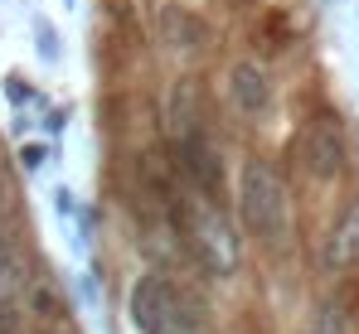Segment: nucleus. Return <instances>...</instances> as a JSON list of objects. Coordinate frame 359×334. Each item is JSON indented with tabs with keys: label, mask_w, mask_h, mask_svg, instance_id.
Returning <instances> with one entry per match:
<instances>
[{
	"label": "nucleus",
	"mask_w": 359,
	"mask_h": 334,
	"mask_svg": "<svg viewBox=\"0 0 359 334\" xmlns=\"http://www.w3.org/2000/svg\"><path fill=\"white\" fill-rule=\"evenodd\" d=\"M238 214L248 223V232L262 237V242H277L287 232V184H282L277 169L267 165V160H257V155L238 174Z\"/></svg>",
	"instance_id": "f257e3e1"
},
{
	"label": "nucleus",
	"mask_w": 359,
	"mask_h": 334,
	"mask_svg": "<svg viewBox=\"0 0 359 334\" xmlns=\"http://www.w3.org/2000/svg\"><path fill=\"white\" fill-rule=\"evenodd\" d=\"M189 247H194V257H199V267L209 272V277L229 281L238 272L243 252H238V232H233V223L229 214L209 199V194H199V199H189Z\"/></svg>",
	"instance_id": "f03ea898"
},
{
	"label": "nucleus",
	"mask_w": 359,
	"mask_h": 334,
	"mask_svg": "<svg viewBox=\"0 0 359 334\" xmlns=\"http://www.w3.org/2000/svg\"><path fill=\"white\" fill-rule=\"evenodd\" d=\"M131 320L141 334H194L189 310L165 277H141L131 286Z\"/></svg>",
	"instance_id": "7ed1b4c3"
},
{
	"label": "nucleus",
	"mask_w": 359,
	"mask_h": 334,
	"mask_svg": "<svg viewBox=\"0 0 359 334\" xmlns=\"http://www.w3.org/2000/svg\"><path fill=\"white\" fill-rule=\"evenodd\" d=\"M297 146H301L306 174H316V179H340V174H345L350 151H345V131H340L335 116H311V121L301 126Z\"/></svg>",
	"instance_id": "20e7f679"
},
{
	"label": "nucleus",
	"mask_w": 359,
	"mask_h": 334,
	"mask_svg": "<svg viewBox=\"0 0 359 334\" xmlns=\"http://www.w3.org/2000/svg\"><path fill=\"white\" fill-rule=\"evenodd\" d=\"M229 92H233V102H238L243 116H262V111L272 107V83H267V73H262L257 63H233Z\"/></svg>",
	"instance_id": "39448f33"
},
{
	"label": "nucleus",
	"mask_w": 359,
	"mask_h": 334,
	"mask_svg": "<svg viewBox=\"0 0 359 334\" xmlns=\"http://www.w3.org/2000/svg\"><path fill=\"white\" fill-rule=\"evenodd\" d=\"M325 267H335V272L359 267V199L345 204V214L335 218L330 237H325Z\"/></svg>",
	"instance_id": "423d86ee"
},
{
	"label": "nucleus",
	"mask_w": 359,
	"mask_h": 334,
	"mask_svg": "<svg viewBox=\"0 0 359 334\" xmlns=\"http://www.w3.org/2000/svg\"><path fill=\"white\" fill-rule=\"evenodd\" d=\"M39 54H44V58H59V39H54V29H49V25H39Z\"/></svg>",
	"instance_id": "0eeeda50"
}]
</instances>
